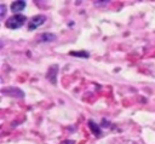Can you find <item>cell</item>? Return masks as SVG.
I'll return each instance as SVG.
<instances>
[{
	"label": "cell",
	"instance_id": "obj_4",
	"mask_svg": "<svg viewBox=\"0 0 155 144\" xmlns=\"http://www.w3.org/2000/svg\"><path fill=\"white\" fill-rule=\"evenodd\" d=\"M25 5L27 2L24 0H17V1H13L11 4V11L16 15H19V12H22L24 8H25Z\"/></svg>",
	"mask_w": 155,
	"mask_h": 144
},
{
	"label": "cell",
	"instance_id": "obj_5",
	"mask_svg": "<svg viewBox=\"0 0 155 144\" xmlns=\"http://www.w3.org/2000/svg\"><path fill=\"white\" fill-rule=\"evenodd\" d=\"M57 74H58V65L57 64H53V65H51L50 68H48V73H47V75H46V77L48 79V81H51L53 85H56V82H57Z\"/></svg>",
	"mask_w": 155,
	"mask_h": 144
},
{
	"label": "cell",
	"instance_id": "obj_7",
	"mask_svg": "<svg viewBox=\"0 0 155 144\" xmlns=\"http://www.w3.org/2000/svg\"><path fill=\"white\" fill-rule=\"evenodd\" d=\"M88 126H90V128H91V131H92V133H93L94 136H97V137H99V136L102 134V131H101V127H99V126H97V123H96L94 121H92V120H90V121H88Z\"/></svg>",
	"mask_w": 155,
	"mask_h": 144
},
{
	"label": "cell",
	"instance_id": "obj_1",
	"mask_svg": "<svg viewBox=\"0 0 155 144\" xmlns=\"http://www.w3.org/2000/svg\"><path fill=\"white\" fill-rule=\"evenodd\" d=\"M27 22V17L24 15H15L12 17H10L7 21H6V27L8 29H18L21 28L24 23Z\"/></svg>",
	"mask_w": 155,
	"mask_h": 144
},
{
	"label": "cell",
	"instance_id": "obj_8",
	"mask_svg": "<svg viewBox=\"0 0 155 144\" xmlns=\"http://www.w3.org/2000/svg\"><path fill=\"white\" fill-rule=\"evenodd\" d=\"M70 56H76V57H84V58H88L90 53L86 51H71Z\"/></svg>",
	"mask_w": 155,
	"mask_h": 144
},
{
	"label": "cell",
	"instance_id": "obj_10",
	"mask_svg": "<svg viewBox=\"0 0 155 144\" xmlns=\"http://www.w3.org/2000/svg\"><path fill=\"white\" fill-rule=\"evenodd\" d=\"M105 4H109V1H94L96 6H102V5H105Z\"/></svg>",
	"mask_w": 155,
	"mask_h": 144
},
{
	"label": "cell",
	"instance_id": "obj_3",
	"mask_svg": "<svg viewBox=\"0 0 155 144\" xmlns=\"http://www.w3.org/2000/svg\"><path fill=\"white\" fill-rule=\"evenodd\" d=\"M2 94L5 96H10V97H15V98H23L24 97V92L18 88V87H5L2 88Z\"/></svg>",
	"mask_w": 155,
	"mask_h": 144
},
{
	"label": "cell",
	"instance_id": "obj_11",
	"mask_svg": "<svg viewBox=\"0 0 155 144\" xmlns=\"http://www.w3.org/2000/svg\"><path fill=\"white\" fill-rule=\"evenodd\" d=\"M62 144H75V143H74L73 140H64Z\"/></svg>",
	"mask_w": 155,
	"mask_h": 144
},
{
	"label": "cell",
	"instance_id": "obj_9",
	"mask_svg": "<svg viewBox=\"0 0 155 144\" xmlns=\"http://www.w3.org/2000/svg\"><path fill=\"white\" fill-rule=\"evenodd\" d=\"M0 8H1V13H0V18H4V16H5V13H6V7H5V5L2 4V5H0Z\"/></svg>",
	"mask_w": 155,
	"mask_h": 144
},
{
	"label": "cell",
	"instance_id": "obj_2",
	"mask_svg": "<svg viewBox=\"0 0 155 144\" xmlns=\"http://www.w3.org/2000/svg\"><path fill=\"white\" fill-rule=\"evenodd\" d=\"M46 22V17L44 15H38V16H34L30 21H29V25H28V29L29 30H35L36 28L41 27L44 23Z\"/></svg>",
	"mask_w": 155,
	"mask_h": 144
},
{
	"label": "cell",
	"instance_id": "obj_6",
	"mask_svg": "<svg viewBox=\"0 0 155 144\" xmlns=\"http://www.w3.org/2000/svg\"><path fill=\"white\" fill-rule=\"evenodd\" d=\"M56 39H57V36L52 33H42L39 38V40L42 42H51V41H54Z\"/></svg>",
	"mask_w": 155,
	"mask_h": 144
}]
</instances>
